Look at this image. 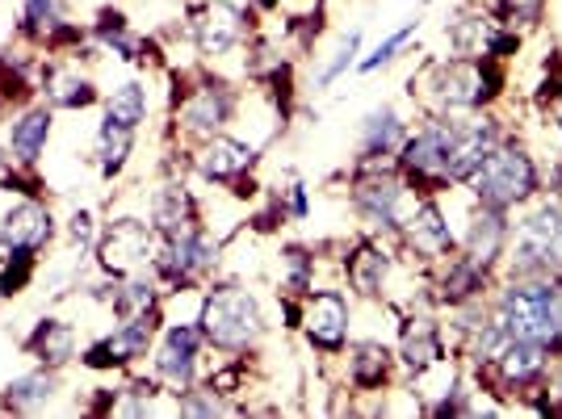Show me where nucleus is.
<instances>
[{"label":"nucleus","instance_id":"a878e982","mask_svg":"<svg viewBox=\"0 0 562 419\" xmlns=\"http://www.w3.org/2000/svg\"><path fill=\"white\" fill-rule=\"evenodd\" d=\"M386 269H390V260H386V252L378 244H358V252L349 256V286L358 290V294H383V281H386Z\"/></svg>","mask_w":562,"mask_h":419},{"label":"nucleus","instance_id":"473e14b6","mask_svg":"<svg viewBox=\"0 0 562 419\" xmlns=\"http://www.w3.org/2000/svg\"><path fill=\"white\" fill-rule=\"evenodd\" d=\"M26 34H43V38H51L55 30L63 25V0H26Z\"/></svg>","mask_w":562,"mask_h":419},{"label":"nucleus","instance_id":"2eb2a0df","mask_svg":"<svg viewBox=\"0 0 562 419\" xmlns=\"http://www.w3.org/2000/svg\"><path fill=\"white\" fill-rule=\"evenodd\" d=\"M399 201H403V181L395 173H365L353 185V206L378 226H395Z\"/></svg>","mask_w":562,"mask_h":419},{"label":"nucleus","instance_id":"c756f323","mask_svg":"<svg viewBox=\"0 0 562 419\" xmlns=\"http://www.w3.org/2000/svg\"><path fill=\"white\" fill-rule=\"evenodd\" d=\"M105 118H114V123L122 126H139L148 118V89L143 84H122V89H114V97H109V114Z\"/></svg>","mask_w":562,"mask_h":419},{"label":"nucleus","instance_id":"412c9836","mask_svg":"<svg viewBox=\"0 0 562 419\" xmlns=\"http://www.w3.org/2000/svg\"><path fill=\"white\" fill-rule=\"evenodd\" d=\"M152 226L160 235H185V231H198V206L194 194L185 185H168L152 198Z\"/></svg>","mask_w":562,"mask_h":419},{"label":"nucleus","instance_id":"4be33fe9","mask_svg":"<svg viewBox=\"0 0 562 419\" xmlns=\"http://www.w3.org/2000/svg\"><path fill=\"white\" fill-rule=\"evenodd\" d=\"M445 361V340L436 331V323L429 319H411L403 327V365L411 373H424Z\"/></svg>","mask_w":562,"mask_h":419},{"label":"nucleus","instance_id":"cd10ccee","mask_svg":"<svg viewBox=\"0 0 562 419\" xmlns=\"http://www.w3.org/2000/svg\"><path fill=\"white\" fill-rule=\"evenodd\" d=\"M47 97L63 109H89L97 101V89L89 80H80L72 68H47Z\"/></svg>","mask_w":562,"mask_h":419},{"label":"nucleus","instance_id":"1a4fd4ad","mask_svg":"<svg viewBox=\"0 0 562 419\" xmlns=\"http://www.w3.org/2000/svg\"><path fill=\"white\" fill-rule=\"evenodd\" d=\"M550 348L546 345H529V340H508L504 352L491 361L495 365V377H500V386L512 391V395H534L537 386H541V377L550 373Z\"/></svg>","mask_w":562,"mask_h":419},{"label":"nucleus","instance_id":"aec40b11","mask_svg":"<svg viewBox=\"0 0 562 419\" xmlns=\"http://www.w3.org/2000/svg\"><path fill=\"white\" fill-rule=\"evenodd\" d=\"M487 277H491L487 265L470 260V256H458V260H449V265L441 269L436 294H441V302H449V306H470V302H479V298H483Z\"/></svg>","mask_w":562,"mask_h":419},{"label":"nucleus","instance_id":"58836bf2","mask_svg":"<svg viewBox=\"0 0 562 419\" xmlns=\"http://www.w3.org/2000/svg\"><path fill=\"white\" fill-rule=\"evenodd\" d=\"M554 352H562V272L554 277Z\"/></svg>","mask_w":562,"mask_h":419},{"label":"nucleus","instance_id":"dca6fc26","mask_svg":"<svg viewBox=\"0 0 562 419\" xmlns=\"http://www.w3.org/2000/svg\"><path fill=\"white\" fill-rule=\"evenodd\" d=\"M198 348H202V331L198 327H168L160 361H155V377L173 382V386H189L194 370H198Z\"/></svg>","mask_w":562,"mask_h":419},{"label":"nucleus","instance_id":"ea45409f","mask_svg":"<svg viewBox=\"0 0 562 419\" xmlns=\"http://www.w3.org/2000/svg\"><path fill=\"white\" fill-rule=\"evenodd\" d=\"M72 240H77V244H89V240H93V231H89V214H77V219H72Z\"/></svg>","mask_w":562,"mask_h":419},{"label":"nucleus","instance_id":"f03ea898","mask_svg":"<svg viewBox=\"0 0 562 419\" xmlns=\"http://www.w3.org/2000/svg\"><path fill=\"white\" fill-rule=\"evenodd\" d=\"M495 319L508 340H529L554 352V277H512L495 302Z\"/></svg>","mask_w":562,"mask_h":419},{"label":"nucleus","instance_id":"6e6552de","mask_svg":"<svg viewBox=\"0 0 562 419\" xmlns=\"http://www.w3.org/2000/svg\"><path fill=\"white\" fill-rule=\"evenodd\" d=\"M504 143V130L495 118H483V123L470 126H454V143H449V160H445V173H449V185H466L470 176L483 168V160L491 151Z\"/></svg>","mask_w":562,"mask_h":419},{"label":"nucleus","instance_id":"f257e3e1","mask_svg":"<svg viewBox=\"0 0 562 419\" xmlns=\"http://www.w3.org/2000/svg\"><path fill=\"white\" fill-rule=\"evenodd\" d=\"M411 84H429V93H436V109L449 118V114H461V109H483V105H491V101L504 93L508 72H504V59L458 55V59L429 63L424 80H411Z\"/></svg>","mask_w":562,"mask_h":419},{"label":"nucleus","instance_id":"4468645a","mask_svg":"<svg viewBox=\"0 0 562 419\" xmlns=\"http://www.w3.org/2000/svg\"><path fill=\"white\" fill-rule=\"evenodd\" d=\"M466 256L470 260H479V265H495L500 256H504V247H508V210H495V206H483L479 201V210L470 214V226H466Z\"/></svg>","mask_w":562,"mask_h":419},{"label":"nucleus","instance_id":"39448f33","mask_svg":"<svg viewBox=\"0 0 562 419\" xmlns=\"http://www.w3.org/2000/svg\"><path fill=\"white\" fill-rule=\"evenodd\" d=\"M202 336L210 340L214 348H227V352H239V348H248L260 336V306H256L253 294H244V290H214V294L206 298L202 306Z\"/></svg>","mask_w":562,"mask_h":419},{"label":"nucleus","instance_id":"c85d7f7f","mask_svg":"<svg viewBox=\"0 0 562 419\" xmlns=\"http://www.w3.org/2000/svg\"><path fill=\"white\" fill-rule=\"evenodd\" d=\"M97 148H102V168L105 173H118L127 164L130 148H134V126H122L114 118H105L102 135H97Z\"/></svg>","mask_w":562,"mask_h":419},{"label":"nucleus","instance_id":"7ed1b4c3","mask_svg":"<svg viewBox=\"0 0 562 419\" xmlns=\"http://www.w3.org/2000/svg\"><path fill=\"white\" fill-rule=\"evenodd\" d=\"M475 189V198L495 210H512L520 201H529L541 189V173L537 160L525 148H516L512 139H504L500 148L483 160V168L466 181Z\"/></svg>","mask_w":562,"mask_h":419},{"label":"nucleus","instance_id":"4c0bfd02","mask_svg":"<svg viewBox=\"0 0 562 419\" xmlns=\"http://www.w3.org/2000/svg\"><path fill=\"white\" fill-rule=\"evenodd\" d=\"M180 411H185V416H214L219 403H214V395L206 398L198 395V391H185V395H180Z\"/></svg>","mask_w":562,"mask_h":419},{"label":"nucleus","instance_id":"7c9ffc66","mask_svg":"<svg viewBox=\"0 0 562 419\" xmlns=\"http://www.w3.org/2000/svg\"><path fill=\"white\" fill-rule=\"evenodd\" d=\"M55 391V377L51 373H26V377H17L4 395H9V407H17V411H34V407H43Z\"/></svg>","mask_w":562,"mask_h":419},{"label":"nucleus","instance_id":"2f4dec72","mask_svg":"<svg viewBox=\"0 0 562 419\" xmlns=\"http://www.w3.org/2000/svg\"><path fill=\"white\" fill-rule=\"evenodd\" d=\"M30 348H34L43 361L63 365V361L72 357V327H63V323H43V327H38V336L30 340Z\"/></svg>","mask_w":562,"mask_h":419},{"label":"nucleus","instance_id":"bb28decb","mask_svg":"<svg viewBox=\"0 0 562 419\" xmlns=\"http://www.w3.org/2000/svg\"><path fill=\"white\" fill-rule=\"evenodd\" d=\"M349 377H353L358 391H383L386 377H390V352L383 345H374V340L358 345L353 357H349Z\"/></svg>","mask_w":562,"mask_h":419},{"label":"nucleus","instance_id":"c9c22d12","mask_svg":"<svg viewBox=\"0 0 562 419\" xmlns=\"http://www.w3.org/2000/svg\"><path fill=\"white\" fill-rule=\"evenodd\" d=\"M546 13V0H495V18L504 25H537Z\"/></svg>","mask_w":562,"mask_h":419},{"label":"nucleus","instance_id":"a211bd4d","mask_svg":"<svg viewBox=\"0 0 562 419\" xmlns=\"http://www.w3.org/2000/svg\"><path fill=\"white\" fill-rule=\"evenodd\" d=\"M210 265H214V244L206 240L202 231L173 235L168 247H164V260H160L164 277H168V281H177V286L194 281V277H198L202 269H210Z\"/></svg>","mask_w":562,"mask_h":419},{"label":"nucleus","instance_id":"0eeeda50","mask_svg":"<svg viewBox=\"0 0 562 419\" xmlns=\"http://www.w3.org/2000/svg\"><path fill=\"white\" fill-rule=\"evenodd\" d=\"M248 22L253 18L244 9H235L231 0H206L189 13V34H194V43H198L206 59H214V55H223V50H231L244 38Z\"/></svg>","mask_w":562,"mask_h":419},{"label":"nucleus","instance_id":"9b49d317","mask_svg":"<svg viewBox=\"0 0 562 419\" xmlns=\"http://www.w3.org/2000/svg\"><path fill=\"white\" fill-rule=\"evenodd\" d=\"M152 345V311L148 315H130L122 327H114V336H105L97 345L84 352V361L93 370H109V365H127V361H139Z\"/></svg>","mask_w":562,"mask_h":419},{"label":"nucleus","instance_id":"f3484780","mask_svg":"<svg viewBox=\"0 0 562 419\" xmlns=\"http://www.w3.org/2000/svg\"><path fill=\"white\" fill-rule=\"evenodd\" d=\"M403 240H408V247L415 256H429V260H441V256L454 252V231H449V222H445L436 201H424V206L403 222Z\"/></svg>","mask_w":562,"mask_h":419},{"label":"nucleus","instance_id":"f8f14e48","mask_svg":"<svg viewBox=\"0 0 562 419\" xmlns=\"http://www.w3.org/2000/svg\"><path fill=\"white\" fill-rule=\"evenodd\" d=\"M152 260V231L143 222H118L109 226V235L102 240V269L130 277L134 269H143Z\"/></svg>","mask_w":562,"mask_h":419},{"label":"nucleus","instance_id":"72a5a7b5","mask_svg":"<svg viewBox=\"0 0 562 419\" xmlns=\"http://www.w3.org/2000/svg\"><path fill=\"white\" fill-rule=\"evenodd\" d=\"M155 306V286L152 281H143V277H130L127 286H122V294L114 298V311L130 319V315H148Z\"/></svg>","mask_w":562,"mask_h":419},{"label":"nucleus","instance_id":"b1692460","mask_svg":"<svg viewBox=\"0 0 562 419\" xmlns=\"http://www.w3.org/2000/svg\"><path fill=\"white\" fill-rule=\"evenodd\" d=\"M47 139H51V109H30L13 123L9 151L17 155V164H34L47 148Z\"/></svg>","mask_w":562,"mask_h":419},{"label":"nucleus","instance_id":"423d86ee","mask_svg":"<svg viewBox=\"0 0 562 419\" xmlns=\"http://www.w3.org/2000/svg\"><path fill=\"white\" fill-rule=\"evenodd\" d=\"M454 126L449 118L429 123L424 130H415L411 139H403L399 148V168L408 176L420 194H441L449 189V173H445V160H449V143H454Z\"/></svg>","mask_w":562,"mask_h":419},{"label":"nucleus","instance_id":"ddd939ff","mask_svg":"<svg viewBox=\"0 0 562 419\" xmlns=\"http://www.w3.org/2000/svg\"><path fill=\"white\" fill-rule=\"evenodd\" d=\"M303 327H307V340L324 352H336L344 348V336H349V302L344 294H315L307 302V315H303Z\"/></svg>","mask_w":562,"mask_h":419},{"label":"nucleus","instance_id":"9d476101","mask_svg":"<svg viewBox=\"0 0 562 419\" xmlns=\"http://www.w3.org/2000/svg\"><path fill=\"white\" fill-rule=\"evenodd\" d=\"M235 105L239 101H235V93H231L227 84H202V89L185 93L177 109L185 130H194V135H219L235 118Z\"/></svg>","mask_w":562,"mask_h":419},{"label":"nucleus","instance_id":"6ab92c4d","mask_svg":"<svg viewBox=\"0 0 562 419\" xmlns=\"http://www.w3.org/2000/svg\"><path fill=\"white\" fill-rule=\"evenodd\" d=\"M253 164H256V148L239 143V139H227V135H214L202 148V155H198V173L206 181H219V185L239 181Z\"/></svg>","mask_w":562,"mask_h":419},{"label":"nucleus","instance_id":"393cba45","mask_svg":"<svg viewBox=\"0 0 562 419\" xmlns=\"http://www.w3.org/2000/svg\"><path fill=\"white\" fill-rule=\"evenodd\" d=\"M403 139H408V126L399 123V114L395 109H378V114L365 118L361 151H365V160H378V155H390L395 148H403Z\"/></svg>","mask_w":562,"mask_h":419},{"label":"nucleus","instance_id":"f704fd0d","mask_svg":"<svg viewBox=\"0 0 562 419\" xmlns=\"http://www.w3.org/2000/svg\"><path fill=\"white\" fill-rule=\"evenodd\" d=\"M411 34H415V22L399 25V30H395V34L386 38V43H378V47H374L370 55H365V59H361L358 72L370 75V72H378V68H386V63H390V59H395V55H399V50H403L411 43Z\"/></svg>","mask_w":562,"mask_h":419},{"label":"nucleus","instance_id":"e433bc0d","mask_svg":"<svg viewBox=\"0 0 562 419\" xmlns=\"http://www.w3.org/2000/svg\"><path fill=\"white\" fill-rule=\"evenodd\" d=\"M358 50H361V30H353V34H349V38L340 43V50H336V55H332V63H328V68L319 72V84L328 89V84H332V80H336V75H340V72H344V68H353V59H358Z\"/></svg>","mask_w":562,"mask_h":419},{"label":"nucleus","instance_id":"5701e85b","mask_svg":"<svg viewBox=\"0 0 562 419\" xmlns=\"http://www.w3.org/2000/svg\"><path fill=\"white\" fill-rule=\"evenodd\" d=\"M0 240L9 247H38L51 240V214L43 206H17L0 226Z\"/></svg>","mask_w":562,"mask_h":419},{"label":"nucleus","instance_id":"20e7f679","mask_svg":"<svg viewBox=\"0 0 562 419\" xmlns=\"http://www.w3.org/2000/svg\"><path fill=\"white\" fill-rule=\"evenodd\" d=\"M562 269V210L559 206H537L516 231L512 247V277H554Z\"/></svg>","mask_w":562,"mask_h":419}]
</instances>
